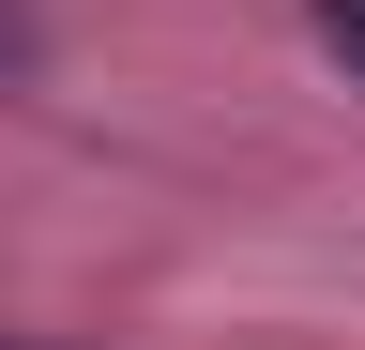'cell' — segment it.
Returning a JSON list of instances; mask_svg holds the SVG:
<instances>
[{
    "mask_svg": "<svg viewBox=\"0 0 365 350\" xmlns=\"http://www.w3.org/2000/svg\"><path fill=\"white\" fill-rule=\"evenodd\" d=\"M31 76H46V16H31V0H0V107H16Z\"/></svg>",
    "mask_w": 365,
    "mask_h": 350,
    "instance_id": "1",
    "label": "cell"
},
{
    "mask_svg": "<svg viewBox=\"0 0 365 350\" xmlns=\"http://www.w3.org/2000/svg\"><path fill=\"white\" fill-rule=\"evenodd\" d=\"M304 16H319V46H335V61H350V92H365V0H304Z\"/></svg>",
    "mask_w": 365,
    "mask_h": 350,
    "instance_id": "2",
    "label": "cell"
}]
</instances>
